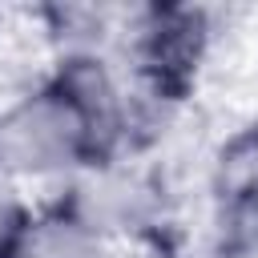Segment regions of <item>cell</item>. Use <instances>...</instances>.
<instances>
[{
    "mask_svg": "<svg viewBox=\"0 0 258 258\" xmlns=\"http://www.w3.org/2000/svg\"><path fill=\"white\" fill-rule=\"evenodd\" d=\"M89 129V117L64 93H40L0 125V157L20 169H56L81 157Z\"/></svg>",
    "mask_w": 258,
    "mask_h": 258,
    "instance_id": "cell-1",
    "label": "cell"
},
{
    "mask_svg": "<svg viewBox=\"0 0 258 258\" xmlns=\"http://www.w3.org/2000/svg\"><path fill=\"white\" fill-rule=\"evenodd\" d=\"M28 258H101V246L77 222H48L28 238Z\"/></svg>",
    "mask_w": 258,
    "mask_h": 258,
    "instance_id": "cell-2",
    "label": "cell"
},
{
    "mask_svg": "<svg viewBox=\"0 0 258 258\" xmlns=\"http://www.w3.org/2000/svg\"><path fill=\"white\" fill-rule=\"evenodd\" d=\"M24 238V214L12 198L0 194V258H12V250Z\"/></svg>",
    "mask_w": 258,
    "mask_h": 258,
    "instance_id": "cell-3",
    "label": "cell"
}]
</instances>
